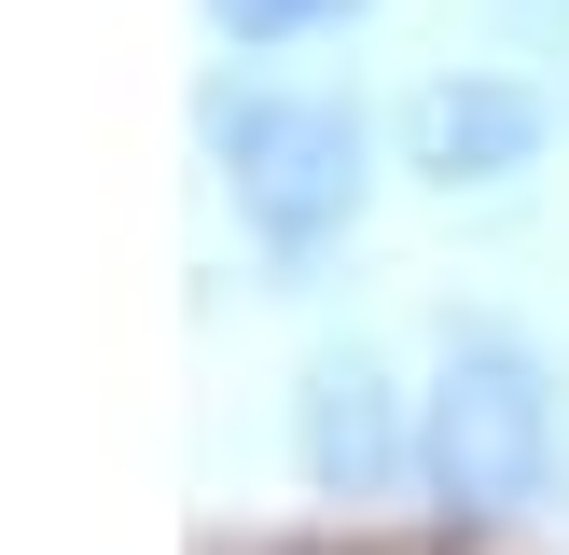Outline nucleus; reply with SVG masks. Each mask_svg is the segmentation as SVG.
Returning <instances> with one entry per match:
<instances>
[{
  "label": "nucleus",
  "instance_id": "nucleus-1",
  "mask_svg": "<svg viewBox=\"0 0 569 555\" xmlns=\"http://www.w3.org/2000/svg\"><path fill=\"white\" fill-rule=\"evenodd\" d=\"M569 472V403H556V361L500 320H459L417 389V486H431L445 527H515L542 514Z\"/></svg>",
  "mask_w": 569,
  "mask_h": 555
},
{
  "label": "nucleus",
  "instance_id": "nucleus-2",
  "mask_svg": "<svg viewBox=\"0 0 569 555\" xmlns=\"http://www.w3.org/2000/svg\"><path fill=\"white\" fill-rule=\"evenodd\" d=\"M209 167L237 194V222L278 250V264H320L333 236L376 194V139H361L348 98H306V83H222L209 98Z\"/></svg>",
  "mask_w": 569,
  "mask_h": 555
},
{
  "label": "nucleus",
  "instance_id": "nucleus-3",
  "mask_svg": "<svg viewBox=\"0 0 569 555\" xmlns=\"http://www.w3.org/2000/svg\"><path fill=\"white\" fill-rule=\"evenodd\" d=\"M292 458H306L320 500H389L417 472V403L389 389L376 347H320V361H306V389H292Z\"/></svg>",
  "mask_w": 569,
  "mask_h": 555
},
{
  "label": "nucleus",
  "instance_id": "nucleus-4",
  "mask_svg": "<svg viewBox=\"0 0 569 555\" xmlns=\"http://www.w3.org/2000/svg\"><path fill=\"white\" fill-rule=\"evenodd\" d=\"M542 139H556V98H542V83H515V70H431V83L403 98V167H417V181H445V194L528 181Z\"/></svg>",
  "mask_w": 569,
  "mask_h": 555
},
{
  "label": "nucleus",
  "instance_id": "nucleus-5",
  "mask_svg": "<svg viewBox=\"0 0 569 555\" xmlns=\"http://www.w3.org/2000/svg\"><path fill=\"white\" fill-rule=\"evenodd\" d=\"M361 0H209V28L237 56H292V42H320V28H348Z\"/></svg>",
  "mask_w": 569,
  "mask_h": 555
}]
</instances>
